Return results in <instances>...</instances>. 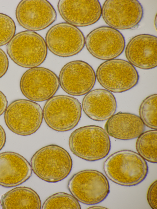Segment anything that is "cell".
Instances as JSON below:
<instances>
[{
	"label": "cell",
	"instance_id": "cell-1",
	"mask_svg": "<svg viewBox=\"0 0 157 209\" xmlns=\"http://www.w3.org/2000/svg\"><path fill=\"white\" fill-rule=\"evenodd\" d=\"M103 168L109 180L125 186H135L141 183L148 171L146 160L138 153L127 150L110 155L104 162Z\"/></svg>",
	"mask_w": 157,
	"mask_h": 209
},
{
	"label": "cell",
	"instance_id": "cell-2",
	"mask_svg": "<svg viewBox=\"0 0 157 209\" xmlns=\"http://www.w3.org/2000/svg\"><path fill=\"white\" fill-rule=\"evenodd\" d=\"M30 162L34 173L40 179L49 183L57 182L65 178L70 173L73 165L67 151L55 144L39 150Z\"/></svg>",
	"mask_w": 157,
	"mask_h": 209
},
{
	"label": "cell",
	"instance_id": "cell-3",
	"mask_svg": "<svg viewBox=\"0 0 157 209\" xmlns=\"http://www.w3.org/2000/svg\"><path fill=\"white\" fill-rule=\"evenodd\" d=\"M68 143L74 154L88 161L105 158L111 149L109 135L103 128L96 125L86 126L76 129L71 134Z\"/></svg>",
	"mask_w": 157,
	"mask_h": 209
},
{
	"label": "cell",
	"instance_id": "cell-4",
	"mask_svg": "<svg viewBox=\"0 0 157 209\" xmlns=\"http://www.w3.org/2000/svg\"><path fill=\"white\" fill-rule=\"evenodd\" d=\"M6 49L9 56L15 63L26 68L40 65L47 54L44 38L35 32L29 30L16 34L8 43Z\"/></svg>",
	"mask_w": 157,
	"mask_h": 209
},
{
	"label": "cell",
	"instance_id": "cell-5",
	"mask_svg": "<svg viewBox=\"0 0 157 209\" xmlns=\"http://www.w3.org/2000/svg\"><path fill=\"white\" fill-rule=\"evenodd\" d=\"M43 112L48 126L55 131L64 132L72 129L77 125L81 116L82 107L76 98L59 95L48 100Z\"/></svg>",
	"mask_w": 157,
	"mask_h": 209
},
{
	"label": "cell",
	"instance_id": "cell-6",
	"mask_svg": "<svg viewBox=\"0 0 157 209\" xmlns=\"http://www.w3.org/2000/svg\"><path fill=\"white\" fill-rule=\"evenodd\" d=\"M67 187L78 201L86 205H94L104 200L110 192L109 181L101 172L87 169L74 174Z\"/></svg>",
	"mask_w": 157,
	"mask_h": 209
},
{
	"label": "cell",
	"instance_id": "cell-7",
	"mask_svg": "<svg viewBox=\"0 0 157 209\" xmlns=\"http://www.w3.org/2000/svg\"><path fill=\"white\" fill-rule=\"evenodd\" d=\"M96 78L106 89L115 93L125 92L138 83L139 76L134 66L120 59L107 60L101 64L96 72Z\"/></svg>",
	"mask_w": 157,
	"mask_h": 209
},
{
	"label": "cell",
	"instance_id": "cell-8",
	"mask_svg": "<svg viewBox=\"0 0 157 209\" xmlns=\"http://www.w3.org/2000/svg\"><path fill=\"white\" fill-rule=\"evenodd\" d=\"M43 112L40 105L25 99L12 102L4 113V120L8 128L21 136L31 135L39 129L43 119Z\"/></svg>",
	"mask_w": 157,
	"mask_h": 209
},
{
	"label": "cell",
	"instance_id": "cell-9",
	"mask_svg": "<svg viewBox=\"0 0 157 209\" xmlns=\"http://www.w3.org/2000/svg\"><path fill=\"white\" fill-rule=\"evenodd\" d=\"M59 78L51 70L35 67L26 71L20 79V87L23 95L29 100L41 102L48 100L59 87Z\"/></svg>",
	"mask_w": 157,
	"mask_h": 209
},
{
	"label": "cell",
	"instance_id": "cell-10",
	"mask_svg": "<svg viewBox=\"0 0 157 209\" xmlns=\"http://www.w3.org/2000/svg\"><path fill=\"white\" fill-rule=\"evenodd\" d=\"M45 42L48 49L54 55L68 57L82 51L85 45V38L78 28L63 22L54 25L48 31Z\"/></svg>",
	"mask_w": 157,
	"mask_h": 209
},
{
	"label": "cell",
	"instance_id": "cell-11",
	"mask_svg": "<svg viewBox=\"0 0 157 209\" xmlns=\"http://www.w3.org/2000/svg\"><path fill=\"white\" fill-rule=\"evenodd\" d=\"M88 51L94 57L108 60L117 57L125 47L124 38L118 30L103 26L91 31L85 39Z\"/></svg>",
	"mask_w": 157,
	"mask_h": 209
},
{
	"label": "cell",
	"instance_id": "cell-12",
	"mask_svg": "<svg viewBox=\"0 0 157 209\" xmlns=\"http://www.w3.org/2000/svg\"><path fill=\"white\" fill-rule=\"evenodd\" d=\"M142 6L136 0H107L104 3L101 15L105 22L115 29H131L141 20Z\"/></svg>",
	"mask_w": 157,
	"mask_h": 209
},
{
	"label": "cell",
	"instance_id": "cell-13",
	"mask_svg": "<svg viewBox=\"0 0 157 209\" xmlns=\"http://www.w3.org/2000/svg\"><path fill=\"white\" fill-rule=\"evenodd\" d=\"M62 89L69 94L80 96L87 94L93 88L96 80L95 72L86 62L75 60L66 64L59 77Z\"/></svg>",
	"mask_w": 157,
	"mask_h": 209
},
{
	"label": "cell",
	"instance_id": "cell-14",
	"mask_svg": "<svg viewBox=\"0 0 157 209\" xmlns=\"http://www.w3.org/2000/svg\"><path fill=\"white\" fill-rule=\"evenodd\" d=\"M15 13L21 26L35 31L47 28L56 21L57 17L52 6L45 0H22L17 6Z\"/></svg>",
	"mask_w": 157,
	"mask_h": 209
},
{
	"label": "cell",
	"instance_id": "cell-15",
	"mask_svg": "<svg viewBox=\"0 0 157 209\" xmlns=\"http://www.w3.org/2000/svg\"><path fill=\"white\" fill-rule=\"evenodd\" d=\"M58 8L63 19L75 26L92 25L98 21L101 15L102 8L97 0H61Z\"/></svg>",
	"mask_w": 157,
	"mask_h": 209
},
{
	"label": "cell",
	"instance_id": "cell-16",
	"mask_svg": "<svg viewBox=\"0 0 157 209\" xmlns=\"http://www.w3.org/2000/svg\"><path fill=\"white\" fill-rule=\"evenodd\" d=\"M126 57L131 64L139 68L149 70L157 65V38L148 34L133 37L125 50Z\"/></svg>",
	"mask_w": 157,
	"mask_h": 209
},
{
	"label": "cell",
	"instance_id": "cell-17",
	"mask_svg": "<svg viewBox=\"0 0 157 209\" xmlns=\"http://www.w3.org/2000/svg\"><path fill=\"white\" fill-rule=\"evenodd\" d=\"M31 166L20 154L13 152L0 153V185L6 188L20 185L32 174Z\"/></svg>",
	"mask_w": 157,
	"mask_h": 209
},
{
	"label": "cell",
	"instance_id": "cell-18",
	"mask_svg": "<svg viewBox=\"0 0 157 209\" xmlns=\"http://www.w3.org/2000/svg\"><path fill=\"white\" fill-rule=\"evenodd\" d=\"M116 98L111 92L98 89L90 91L84 97L82 102L83 111L90 118L96 121L108 120L116 112Z\"/></svg>",
	"mask_w": 157,
	"mask_h": 209
},
{
	"label": "cell",
	"instance_id": "cell-19",
	"mask_svg": "<svg viewBox=\"0 0 157 209\" xmlns=\"http://www.w3.org/2000/svg\"><path fill=\"white\" fill-rule=\"evenodd\" d=\"M105 130L115 139L129 140L138 137L145 129V125L138 116L120 112L114 114L106 121Z\"/></svg>",
	"mask_w": 157,
	"mask_h": 209
},
{
	"label": "cell",
	"instance_id": "cell-20",
	"mask_svg": "<svg viewBox=\"0 0 157 209\" xmlns=\"http://www.w3.org/2000/svg\"><path fill=\"white\" fill-rule=\"evenodd\" d=\"M0 204L3 209H34L41 208V202L37 193L30 188L20 187L2 195Z\"/></svg>",
	"mask_w": 157,
	"mask_h": 209
},
{
	"label": "cell",
	"instance_id": "cell-21",
	"mask_svg": "<svg viewBox=\"0 0 157 209\" xmlns=\"http://www.w3.org/2000/svg\"><path fill=\"white\" fill-rule=\"evenodd\" d=\"M136 147L138 154L144 159L152 163L157 162V131L143 132L138 137Z\"/></svg>",
	"mask_w": 157,
	"mask_h": 209
},
{
	"label": "cell",
	"instance_id": "cell-22",
	"mask_svg": "<svg viewBox=\"0 0 157 209\" xmlns=\"http://www.w3.org/2000/svg\"><path fill=\"white\" fill-rule=\"evenodd\" d=\"M156 94L150 95L143 100L139 108L140 117L145 125L157 130Z\"/></svg>",
	"mask_w": 157,
	"mask_h": 209
},
{
	"label": "cell",
	"instance_id": "cell-23",
	"mask_svg": "<svg viewBox=\"0 0 157 209\" xmlns=\"http://www.w3.org/2000/svg\"><path fill=\"white\" fill-rule=\"evenodd\" d=\"M81 207L78 200L73 196L60 192L51 196L44 201L42 209H77Z\"/></svg>",
	"mask_w": 157,
	"mask_h": 209
},
{
	"label": "cell",
	"instance_id": "cell-24",
	"mask_svg": "<svg viewBox=\"0 0 157 209\" xmlns=\"http://www.w3.org/2000/svg\"><path fill=\"white\" fill-rule=\"evenodd\" d=\"M15 31L16 26L13 20L8 16L0 13V46L9 42Z\"/></svg>",
	"mask_w": 157,
	"mask_h": 209
},
{
	"label": "cell",
	"instance_id": "cell-25",
	"mask_svg": "<svg viewBox=\"0 0 157 209\" xmlns=\"http://www.w3.org/2000/svg\"><path fill=\"white\" fill-rule=\"evenodd\" d=\"M147 199L151 207L156 209L157 207V181H154L150 185L148 190Z\"/></svg>",
	"mask_w": 157,
	"mask_h": 209
},
{
	"label": "cell",
	"instance_id": "cell-26",
	"mask_svg": "<svg viewBox=\"0 0 157 209\" xmlns=\"http://www.w3.org/2000/svg\"><path fill=\"white\" fill-rule=\"evenodd\" d=\"M9 67V60L7 56L0 48V78L3 77L7 71Z\"/></svg>",
	"mask_w": 157,
	"mask_h": 209
},
{
	"label": "cell",
	"instance_id": "cell-27",
	"mask_svg": "<svg viewBox=\"0 0 157 209\" xmlns=\"http://www.w3.org/2000/svg\"><path fill=\"white\" fill-rule=\"evenodd\" d=\"M8 101L5 94L0 90V116L5 112L7 106Z\"/></svg>",
	"mask_w": 157,
	"mask_h": 209
},
{
	"label": "cell",
	"instance_id": "cell-28",
	"mask_svg": "<svg viewBox=\"0 0 157 209\" xmlns=\"http://www.w3.org/2000/svg\"><path fill=\"white\" fill-rule=\"evenodd\" d=\"M6 139L5 131L2 127L0 125V150L4 146Z\"/></svg>",
	"mask_w": 157,
	"mask_h": 209
},
{
	"label": "cell",
	"instance_id": "cell-29",
	"mask_svg": "<svg viewBox=\"0 0 157 209\" xmlns=\"http://www.w3.org/2000/svg\"><path fill=\"white\" fill-rule=\"evenodd\" d=\"M89 209H98V208H106L104 207H103L100 206H93L91 207H90L88 208Z\"/></svg>",
	"mask_w": 157,
	"mask_h": 209
},
{
	"label": "cell",
	"instance_id": "cell-30",
	"mask_svg": "<svg viewBox=\"0 0 157 209\" xmlns=\"http://www.w3.org/2000/svg\"></svg>",
	"mask_w": 157,
	"mask_h": 209
}]
</instances>
